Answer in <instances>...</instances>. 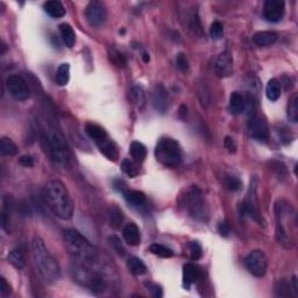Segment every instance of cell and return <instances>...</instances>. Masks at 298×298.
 Here are the masks:
<instances>
[{"mask_svg": "<svg viewBox=\"0 0 298 298\" xmlns=\"http://www.w3.org/2000/svg\"><path fill=\"white\" fill-rule=\"evenodd\" d=\"M31 257H33L34 267L45 283L53 284L60 280L61 268L59 262L49 253L45 241L40 237H34L31 241Z\"/></svg>", "mask_w": 298, "mask_h": 298, "instance_id": "obj_1", "label": "cell"}, {"mask_svg": "<svg viewBox=\"0 0 298 298\" xmlns=\"http://www.w3.org/2000/svg\"><path fill=\"white\" fill-rule=\"evenodd\" d=\"M45 199L50 211L60 219L68 220L74 214V203L67 186L61 180L51 179L45 184Z\"/></svg>", "mask_w": 298, "mask_h": 298, "instance_id": "obj_2", "label": "cell"}, {"mask_svg": "<svg viewBox=\"0 0 298 298\" xmlns=\"http://www.w3.org/2000/svg\"><path fill=\"white\" fill-rule=\"evenodd\" d=\"M41 143L45 149V153L49 160L57 167L67 168L70 161L69 149L65 137L56 128L47 126L42 128Z\"/></svg>", "mask_w": 298, "mask_h": 298, "instance_id": "obj_3", "label": "cell"}, {"mask_svg": "<svg viewBox=\"0 0 298 298\" xmlns=\"http://www.w3.org/2000/svg\"><path fill=\"white\" fill-rule=\"evenodd\" d=\"M63 241L68 253L73 256L77 262L88 263L93 262L96 259V248L84 236H82L76 230H67L63 236Z\"/></svg>", "mask_w": 298, "mask_h": 298, "instance_id": "obj_4", "label": "cell"}, {"mask_svg": "<svg viewBox=\"0 0 298 298\" xmlns=\"http://www.w3.org/2000/svg\"><path fill=\"white\" fill-rule=\"evenodd\" d=\"M294 210L290 204L285 200H279L275 206V218H276V239L280 245L284 248H291L294 245V240L291 236V227L296 226V219L290 220L294 217Z\"/></svg>", "mask_w": 298, "mask_h": 298, "instance_id": "obj_5", "label": "cell"}, {"mask_svg": "<svg viewBox=\"0 0 298 298\" xmlns=\"http://www.w3.org/2000/svg\"><path fill=\"white\" fill-rule=\"evenodd\" d=\"M155 157L157 162L168 168H174L182 162V148L176 140L164 137L157 142L155 148Z\"/></svg>", "mask_w": 298, "mask_h": 298, "instance_id": "obj_6", "label": "cell"}, {"mask_svg": "<svg viewBox=\"0 0 298 298\" xmlns=\"http://www.w3.org/2000/svg\"><path fill=\"white\" fill-rule=\"evenodd\" d=\"M185 208L188 209L190 216L200 222H206L209 218V209L206 205L203 194L197 188H193L186 194L184 200Z\"/></svg>", "mask_w": 298, "mask_h": 298, "instance_id": "obj_7", "label": "cell"}, {"mask_svg": "<svg viewBox=\"0 0 298 298\" xmlns=\"http://www.w3.org/2000/svg\"><path fill=\"white\" fill-rule=\"evenodd\" d=\"M247 270L255 277H263L267 273L268 259L262 251H253L245 257Z\"/></svg>", "mask_w": 298, "mask_h": 298, "instance_id": "obj_8", "label": "cell"}, {"mask_svg": "<svg viewBox=\"0 0 298 298\" xmlns=\"http://www.w3.org/2000/svg\"><path fill=\"white\" fill-rule=\"evenodd\" d=\"M6 88L11 96L15 100L22 102L30 98V90L27 82L18 74H11L6 79Z\"/></svg>", "mask_w": 298, "mask_h": 298, "instance_id": "obj_9", "label": "cell"}, {"mask_svg": "<svg viewBox=\"0 0 298 298\" xmlns=\"http://www.w3.org/2000/svg\"><path fill=\"white\" fill-rule=\"evenodd\" d=\"M242 212L245 214H248L249 217L253 218L255 222H257L260 224H265L263 222L262 217H261L259 208H257V200H256V183L252 182L251 186H249L247 198H246V202L242 204Z\"/></svg>", "mask_w": 298, "mask_h": 298, "instance_id": "obj_10", "label": "cell"}, {"mask_svg": "<svg viewBox=\"0 0 298 298\" xmlns=\"http://www.w3.org/2000/svg\"><path fill=\"white\" fill-rule=\"evenodd\" d=\"M85 18L92 27H100L106 20L105 6L99 1H91L85 8Z\"/></svg>", "mask_w": 298, "mask_h": 298, "instance_id": "obj_11", "label": "cell"}, {"mask_svg": "<svg viewBox=\"0 0 298 298\" xmlns=\"http://www.w3.org/2000/svg\"><path fill=\"white\" fill-rule=\"evenodd\" d=\"M285 13V4L282 0H267L263 6V16L270 22H280Z\"/></svg>", "mask_w": 298, "mask_h": 298, "instance_id": "obj_12", "label": "cell"}, {"mask_svg": "<svg viewBox=\"0 0 298 298\" xmlns=\"http://www.w3.org/2000/svg\"><path fill=\"white\" fill-rule=\"evenodd\" d=\"M249 136L257 141H266L268 137V125L266 120L260 116H253L248 121Z\"/></svg>", "mask_w": 298, "mask_h": 298, "instance_id": "obj_13", "label": "cell"}, {"mask_svg": "<svg viewBox=\"0 0 298 298\" xmlns=\"http://www.w3.org/2000/svg\"><path fill=\"white\" fill-rule=\"evenodd\" d=\"M214 71L218 77H227L233 71V59L230 51H223L214 63Z\"/></svg>", "mask_w": 298, "mask_h": 298, "instance_id": "obj_14", "label": "cell"}, {"mask_svg": "<svg viewBox=\"0 0 298 298\" xmlns=\"http://www.w3.org/2000/svg\"><path fill=\"white\" fill-rule=\"evenodd\" d=\"M153 106L157 112L164 113L169 108V96L162 85H156L153 91Z\"/></svg>", "mask_w": 298, "mask_h": 298, "instance_id": "obj_15", "label": "cell"}, {"mask_svg": "<svg viewBox=\"0 0 298 298\" xmlns=\"http://www.w3.org/2000/svg\"><path fill=\"white\" fill-rule=\"evenodd\" d=\"M202 273L199 268L193 265V263H186L183 267V285L185 289H190V286L196 283L200 279Z\"/></svg>", "mask_w": 298, "mask_h": 298, "instance_id": "obj_16", "label": "cell"}, {"mask_svg": "<svg viewBox=\"0 0 298 298\" xmlns=\"http://www.w3.org/2000/svg\"><path fill=\"white\" fill-rule=\"evenodd\" d=\"M122 237L130 246H137L141 241L140 230L134 223H130L125 226L122 230Z\"/></svg>", "mask_w": 298, "mask_h": 298, "instance_id": "obj_17", "label": "cell"}, {"mask_svg": "<svg viewBox=\"0 0 298 298\" xmlns=\"http://www.w3.org/2000/svg\"><path fill=\"white\" fill-rule=\"evenodd\" d=\"M96 145L98 146L100 153L104 154V155L107 157L110 161H117V160L119 159L118 149H117L116 145L111 141L110 137H106L105 140L96 143Z\"/></svg>", "mask_w": 298, "mask_h": 298, "instance_id": "obj_18", "label": "cell"}, {"mask_svg": "<svg viewBox=\"0 0 298 298\" xmlns=\"http://www.w3.org/2000/svg\"><path fill=\"white\" fill-rule=\"evenodd\" d=\"M277 41V34L274 31L263 30L257 31L254 34L253 42L259 47H267V45H274Z\"/></svg>", "mask_w": 298, "mask_h": 298, "instance_id": "obj_19", "label": "cell"}, {"mask_svg": "<svg viewBox=\"0 0 298 298\" xmlns=\"http://www.w3.org/2000/svg\"><path fill=\"white\" fill-rule=\"evenodd\" d=\"M130 99L132 104L135 106L137 110L141 111L146 105V94L143 89L141 87H139V85H134V87H132L130 91Z\"/></svg>", "mask_w": 298, "mask_h": 298, "instance_id": "obj_20", "label": "cell"}, {"mask_svg": "<svg viewBox=\"0 0 298 298\" xmlns=\"http://www.w3.org/2000/svg\"><path fill=\"white\" fill-rule=\"evenodd\" d=\"M85 131H87L89 136L96 143L103 141L106 137H108V134L106 133L104 128H103L102 126L93 124V122H88V124L85 125Z\"/></svg>", "mask_w": 298, "mask_h": 298, "instance_id": "obj_21", "label": "cell"}, {"mask_svg": "<svg viewBox=\"0 0 298 298\" xmlns=\"http://www.w3.org/2000/svg\"><path fill=\"white\" fill-rule=\"evenodd\" d=\"M44 8L45 13L50 15L51 18H62L65 15L64 6L57 0H50V1L45 2Z\"/></svg>", "mask_w": 298, "mask_h": 298, "instance_id": "obj_22", "label": "cell"}, {"mask_svg": "<svg viewBox=\"0 0 298 298\" xmlns=\"http://www.w3.org/2000/svg\"><path fill=\"white\" fill-rule=\"evenodd\" d=\"M130 153L132 155V159H133V161H135L137 163H141L145 161L146 157H147V148H146V146L142 145L141 142L134 141L131 143Z\"/></svg>", "mask_w": 298, "mask_h": 298, "instance_id": "obj_23", "label": "cell"}, {"mask_svg": "<svg viewBox=\"0 0 298 298\" xmlns=\"http://www.w3.org/2000/svg\"><path fill=\"white\" fill-rule=\"evenodd\" d=\"M59 30L65 45L69 48L74 47V42H76V34H74L73 27L69 24H61L59 26Z\"/></svg>", "mask_w": 298, "mask_h": 298, "instance_id": "obj_24", "label": "cell"}, {"mask_svg": "<svg viewBox=\"0 0 298 298\" xmlns=\"http://www.w3.org/2000/svg\"><path fill=\"white\" fill-rule=\"evenodd\" d=\"M246 107L245 98L240 92H232L230 98V110L233 114L242 113Z\"/></svg>", "mask_w": 298, "mask_h": 298, "instance_id": "obj_25", "label": "cell"}, {"mask_svg": "<svg viewBox=\"0 0 298 298\" xmlns=\"http://www.w3.org/2000/svg\"><path fill=\"white\" fill-rule=\"evenodd\" d=\"M122 194L126 202L133 206H140L146 202V194L139 190H124Z\"/></svg>", "mask_w": 298, "mask_h": 298, "instance_id": "obj_26", "label": "cell"}, {"mask_svg": "<svg viewBox=\"0 0 298 298\" xmlns=\"http://www.w3.org/2000/svg\"><path fill=\"white\" fill-rule=\"evenodd\" d=\"M127 267L130 273L134 275V276H141V275L147 273V267H146L145 263H143L142 260L139 259V257H131V259L127 261Z\"/></svg>", "mask_w": 298, "mask_h": 298, "instance_id": "obj_27", "label": "cell"}, {"mask_svg": "<svg viewBox=\"0 0 298 298\" xmlns=\"http://www.w3.org/2000/svg\"><path fill=\"white\" fill-rule=\"evenodd\" d=\"M266 93H267V98L271 102H276L281 97V83L276 78L270 79L267 84L266 89Z\"/></svg>", "mask_w": 298, "mask_h": 298, "instance_id": "obj_28", "label": "cell"}, {"mask_svg": "<svg viewBox=\"0 0 298 298\" xmlns=\"http://www.w3.org/2000/svg\"><path fill=\"white\" fill-rule=\"evenodd\" d=\"M122 220H124V216H122L121 210L116 205L111 206L110 210H108V222H110L112 227L120 228Z\"/></svg>", "mask_w": 298, "mask_h": 298, "instance_id": "obj_29", "label": "cell"}, {"mask_svg": "<svg viewBox=\"0 0 298 298\" xmlns=\"http://www.w3.org/2000/svg\"><path fill=\"white\" fill-rule=\"evenodd\" d=\"M69 79H70V65L68 63H63L57 69L56 83L60 87H64L69 83Z\"/></svg>", "mask_w": 298, "mask_h": 298, "instance_id": "obj_30", "label": "cell"}, {"mask_svg": "<svg viewBox=\"0 0 298 298\" xmlns=\"http://www.w3.org/2000/svg\"><path fill=\"white\" fill-rule=\"evenodd\" d=\"M7 260L8 262L16 269H22L26 265L25 256L20 249H13L12 252H10V254H8L7 256Z\"/></svg>", "mask_w": 298, "mask_h": 298, "instance_id": "obj_31", "label": "cell"}, {"mask_svg": "<svg viewBox=\"0 0 298 298\" xmlns=\"http://www.w3.org/2000/svg\"><path fill=\"white\" fill-rule=\"evenodd\" d=\"M0 150H1V153L4 154V155L13 156L18 153V147H16L15 143H14L10 137L4 136L0 140Z\"/></svg>", "mask_w": 298, "mask_h": 298, "instance_id": "obj_32", "label": "cell"}, {"mask_svg": "<svg viewBox=\"0 0 298 298\" xmlns=\"http://www.w3.org/2000/svg\"><path fill=\"white\" fill-rule=\"evenodd\" d=\"M274 292L277 297H290V284L284 279L277 280L274 284Z\"/></svg>", "mask_w": 298, "mask_h": 298, "instance_id": "obj_33", "label": "cell"}, {"mask_svg": "<svg viewBox=\"0 0 298 298\" xmlns=\"http://www.w3.org/2000/svg\"><path fill=\"white\" fill-rule=\"evenodd\" d=\"M121 170L124 171V173L127 175L128 177H131V179H133V177H136L140 173L139 168H137L136 162L133 161V160H130V159H125L124 161L121 162Z\"/></svg>", "mask_w": 298, "mask_h": 298, "instance_id": "obj_34", "label": "cell"}, {"mask_svg": "<svg viewBox=\"0 0 298 298\" xmlns=\"http://www.w3.org/2000/svg\"><path fill=\"white\" fill-rule=\"evenodd\" d=\"M149 251L156 256L163 257V259H169V257L174 256V252L170 248L160 245V243H153V245L149 246Z\"/></svg>", "mask_w": 298, "mask_h": 298, "instance_id": "obj_35", "label": "cell"}, {"mask_svg": "<svg viewBox=\"0 0 298 298\" xmlns=\"http://www.w3.org/2000/svg\"><path fill=\"white\" fill-rule=\"evenodd\" d=\"M288 118L291 122L296 124L298 121V96L295 94L288 104Z\"/></svg>", "mask_w": 298, "mask_h": 298, "instance_id": "obj_36", "label": "cell"}, {"mask_svg": "<svg viewBox=\"0 0 298 298\" xmlns=\"http://www.w3.org/2000/svg\"><path fill=\"white\" fill-rule=\"evenodd\" d=\"M108 241H110V245L112 246V248H113V251L116 252L119 256H125L126 249L124 246H122L121 240H120L118 237L111 236L110 238H108Z\"/></svg>", "mask_w": 298, "mask_h": 298, "instance_id": "obj_37", "label": "cell"}, {"mask_svg": "<svg viewBox=\"0 0 298 298\" xmlns=\"http://www.w3.org/2000/svg\"><path fill=\"white\" fill-rule=\"evenodd\" d=\"M225 185L228 190L238 191L241 189L242 182L238 179L237 176H231V175H228V176L225 177Z\"/></svg>", "mask_w": 298, "mask_h": 298, "instance_id": "obj_38", "label": "cell"}, {"mask_svg": "<svg viewBox=\"0 0 298 298\" xmlns=\"http://www.w3.org/2000/svg\"><path fill=\"white\" fill-rule=\"evenodd\" d=\"M189 251H190V256L193 260H199L203 255L202 246L197 241H191L189 243Z\"/></svg>", "mask_w": 298, "mask_h": 298, "instance_id": "obj_39", "label": "cell"}, {"mask_svg": "<svg viewBox=\"0 0 298 298\" xmlns=\"http://www.w3.org/2000/svg\"><path fill=\"white\" fill-rule=\"evenodd\" d=\"M210 35H211L212 39H214V40H219L223 37L224 28H223V25L220 24L219 21H214L213 24L211 25Z\"/></svg>", "mask_w": 298, "mask_h": 298, "instance_id": "obj_40", "label": "cell"}, {"mask_svg": "<svg viewBox=\"0 0 298 298\" xmlns=\"http://www.w3.org/2000/svg\"><path fill=\"white\" fill-rule=\"evenodd\" d=\"M110 57H111L112 62L116 63L118 67H125L126 65L124 56H122L121 54H120L119 51H117L116 49H110Z\"/></svg>", "mask_w": 298, "mask_h": 298, "instance_id": "obj_41", "label": "cell"}, {"mask_svg": "<svg viewBox=\"0 0 298 298\" xmlns=\"http://www.w3.org/2000/svg\"><path fill=\"white\" fill-rule=\"evenodd\" d=\"M145 285H146V288H147V290L151 294V296H154L156 298L162 297L163 294H162L161 286L155 284V283H153V282H146Z\"/></svg>", "mask_w": 298, "mask_h": 298, "instance_id": "obj_42", "label": "cell"}, {"mask_svg": "<svg viewBox=\"0 0 298 298\" xmlns=\"http://www.w3.org/2000/svg\"><path fill=\"white\" fill-rule=\"evenodd\" d=\"M176 67L177 69H179L180 71H186L189 68V63L188 60H186V57L184 54H179V55L176 56Z\"/></svg>", "mask_w": 298, "mask_h": 298, "instance_id": "obj_43", "label": "cell"}, {"mask_svg": "<svg viewBox=\"0 0 298 298\" xmlns=\"http://www.w3.org/2000/svg\"><path fill=\"white\" fill-rule=\"evenodd\" d=\"M224 146H225L226 150L230 154H236L237 153V143L234 141V139H232L231 136H226L224 140Z\"/></svg>", "mask_w": 298, "mask_h": 298, "instance_id": "obj_44", "label": "cell"}, {"mask_svg": "<svg viewBox=\"0 0 298 298\" xmlns=\"http://www.w3.org/2000/svg\"><path fill=\"white\" fill-rule=\"evenodd\" d=\"M11 286L7 283V281L5 277H0V295L2 297H7L11 294Z\"/></svg>", "mask_w": 298, "mask_h": 298, "instance_id": "obj_45", "label": "cell"}, {"mask_svg": "<svg viewBox=\"0 0 298 298\" xmlns=\"http://www.w3.org/2000/svg\"><path fill=\"white\" fill-rule=\"evenodd\" d=\"M19 163L22 165V167L31 168L34 165V160L30 155H22V156H20Z\"/></svg>", "mask_w": 298, "mask_h": 298, "instance_id": "obj_46", "label": "cell"}, {"mask_svg": "<svg viewBox=\"0 0 298 298\" xmlns=\"http://www.w3.org/2000/svg\"><path fill=\"white\" fill-rule=\"evenodd\" d=\"M218 232L220 233V236L223 237H228V234H230V226H228L227 223H220L219 225H218Z\"/></svg>", "mask_w": 298, "mask_h": 298, "instance_id": "obj_47", "label": "cell"}, {"mask_svg": "<svg viewBox=\"0 0 298 298\" xmlns=\"http://www.w3.org/2000/svg\"><path fill=\"white\" fill-rule=\"evenodd\" d=\"M292 290H294V296L296 297L298 295V284H297V277H292Z\"/></svg>", "mask_w": 298, "mask_h": 298, "instance_id": "obj_48", "label": "cell"}, {"mask_svg": "<svg viewBox=\"0 0 298 298\" xmlns=\"http://www.w3.org/2000/svg\"><path fill=\"white\" fill-rule=\"evenodd\" d=\"M142 59H143V61H145L146 63H147V62H149V60H150V57H149V55H148L147 53H145V54H143Z\"/></svg>", "mask_w": 298, "mask_h": 298, "instance_id": "obj_49", "label": "cell"}]
</instances>
